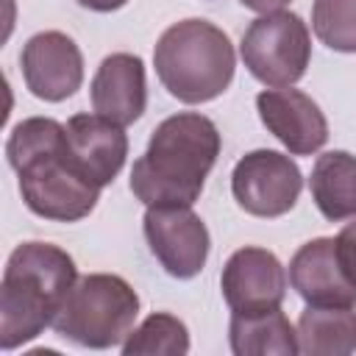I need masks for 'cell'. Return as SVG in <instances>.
Returning <instances> with one entry per match:
<instances>
[{"label": "cell", "instance_id": "1", "mask_svg": "<svg viewBox=\"0 0 356 356\" xmlns=\"http://www.w3.org/2000/svg\"><path fill=\"white\" fill-rule=\"evenodd\" d=\"M6 156L19 178L25 206L44 220L78 222L97 206L100 189L75 172L67 156V125L53 117L17 122L6 142Z\"/></svg>", "mask_w": 356, "mask_h": 356}, {"label": "cell", "instance_id": "2", "mask_svg": "<svg viewBox=\"0 0 356 356\" xmlns=\"http://www.w3.org/2000/svg\"><path fill=\"white\" fill-rule=\"evenodd\" d=\"M222 139L200 111L161 120L131 170V192L145 206H192L220 156Z\"/></svg>", "mask_w": 356, "mask_h": 356}, {"label": "cell", "instance_id": "3", "mask_svg": "<svg viewBox=\"0 0 356 356\" xmlns=\"http://www.w3.org/2000/svg\"><path fill=\"white\" fill-rule=\"evenodd\" d=\"M75 281L78 267L58 245H17L6 261L0 284V348L14 350L53 325Z\"/></svg>", "mask_w": 356, "mask_h": 356}, {"label": "cell", "instance_id": "4", "mask_svg": "<svg viewBox=\"0 0 356 356\" xmlns=\"http://www.w3.org/2000/svg\"><path fill=\"white\" fill-rule=\"evenodd\" d=\"M153 67L175 100L197 106L220 97L231 86L236 56L228 33L214 22L181 19L159 36Z\"/></svg>", "mask_w": 356, "mask_h": 356}, {"label": "cell", "instance_id": "5", "mask_svg": "<svg viewBox=\"0 0 356 356\" xmlns=\"http://www.w3.org/2000/svg\"><path fill=\"white\" fill-rule=\"evenodd\" d=\"M139 317L136 289L114 273H89L75 281L53 320V331L81 348L122 345Z\"/></svg>", "mask_w": 356, "mask_h": 356}, {"label": "cell", "instance_id": "6", "mask_svg": "<svg viewBox=\"0 0 356 356\" xmlns=\"http://www.w3.org/2000/svg\"><path fill=\"white\" fill-rule=\"evenodd\" d=\"M239 56L248 72L264 86H292L306 75L312 61V36L295 11H270L248 25Z\"/></svg>", "mask_w": 356, "mask_h": 356}, {"label": "cell", "instance_id": "7", "mask_svg": "<svg viewBox=\"0 0 356 356\" xmlns=\"http://www.w3.org/2000/svg\"><path fill=\"white\" fill-rule=\"evenodd\" d=\"M303 189L300 167L278 150H250L231 172L234 200L253 217H281L295 209Z\"/></svg>", "mask_w": 356, "mask_h": 356}, {"label": "cell", "instance_id": "8", "mask_svg": "<svg viewBox=\"0 0 356 356\" xmlns=\"http://www.w3.org/2000/svg\"><path fill=\"white\" fill-rule=\"evenodd\" d=\"M150 253L172 278H195L209 259V228L192 206H147L142 217Z\"/></svg>", "mask_w": 356, "mask_h": 356}, {"label": "cell", "instance_id": "9", "mask_svg": "<svg viewBox=\"0 0 356 356\" xmlns=\"http://www.w3.org/2000/svg\"><path fill=\"white\" fill-rule=\"evenodd\" d=\"M22 78L33 97L61 103L83 83V56L72 36L61 31H42L22 44Z\"/></svg>", "mask_w": 356, "mask_h": 356}, {"label": "cell", "instance_id": "10", "mask_svg": "<svg viewBox=\"0 0 356 356\" xmlns=\"http://www.w3.org/2000/svg\"><path fill=\"white\" fill-rule=\"evenodd\" d=\"M220 289L231 312L253 314L278 309L286 295V270L273 250L245 245L228 256Z\"/></svg>", "mask_w": 356, "mask_h": 356}, {"label": "cell", "instance_id": "11", "mask_svg": "<svg viewBox=\"0 0 356 356\" xmlns=\"http://www.w3.org/2000/svg\"><path fill=\"white\" fill-rule=\"evenodd\" d=\"M256 108L264 128L292 156H312L328 142L325 114L300 89H292V86L264 89L256 95Z\"/></svg>", "mask_w": 356, "mask_h": 356}, {"label": "cell", "instance_id": "12", "mask_svg": "<svg viewBox=\"0 0 356 356\" xmlns=\"http://www.w3.org/2000/svg\"><path fill=\"white\" fill-rule=\"evenodd\" d=\"M67 156L92 186H108L125 164L128 136L122 125L100 114H75L67 120Z\"/></svg>", "mask_w": 356, "mask_h": 356}, {"label": "cell", "instance_id": "13", "mask_svg": "<svg viewBox=\"0 0 356 356\" xmlns=\"http://www.w3.org/2000/svg\"><path fill=\"white\" fill-rule=\"evenodd\" d=\"M89 95H92L95 114H100L122 128L136 122L147 106L145 61L134 53L106 56L92 78Z\"/></svg>", "mask_w": 356, "mask_h": 356}, {"label": "cell", "instance_id": "14", "mask_svg": "<svg viewBox=\"0 0 356 356\" xmlns=\"http://www.w3.org/2000/svg\"><path fill=\"white\" fill-rule=\"evenodd\" d=\"M289 284L309 306H356V286L339 267L334 236H317L295 250Z\"/></svg>", "mask_w": 356, "mask_h": 356}, {"label": "cell", "instance_id": "15", "mask_svg": "<svg viewBox=\"0 0 356 356\" xmlns=\"http://www.w3.org/2000/svg\"><path fill=\"white\" fill-rule=\"evenodd\" d=\"M228 342L234 356H295L298 350V331L292 328L289 317L278 309L253 312V314H231L228 323Z\"/></svg>", "mask_w": 356, "mask_h": 356}, {"label": "cell", "instance_id": "16", "mask_svg": "<svg viewBox=\"0 0 356 356\" xmlns=\"http://www.w3.org/2000/svg\"><path fill=\"white\" fill-rule=\"evenodd\" d=\"M309 189L325 220L339 222L356 217V156L348 150H328L317 156Z\"/></svg>", "mask_w": 356, "mask_h": 356}, {"label": "cell", "instance_id": "17", "mask_svg": "<svg viewBox=\"0 0 356 356\" xmlns=\"http://www.w3.org/2000/svg\"><path fill=\"white\" fill-rule=\"evenodd\" d=\"M298 350L306 356L356 353L353 306H306L298 320Z\"/></svg>", "mask_w": 356, "mask_h": 356}, {"label": "cell", "instance_id": "18", "mask_svg": "<svg viewBox=\"0 0 356 356\" xmlns=\"http://www.w3.org/2000/svg\"><path fill=\"white\" fill-rule=\"evenodd\" d=\"M125 356H184L189 353V331L184 320L167 312L145 317L122 342Z\"/></svg>", "mask_w": 356, "mask_h": 356}, {"label": "cell", "instance_id": "19", "mask_svg": "<svg viewBox=\"0 0 356 356\" xmlns=\"http://www.w3.org/2000/svg\"><path fill=\"white\" fill-rule=\"evenodd\" d=\"M312 28L325 47L356 53V0H314Z\"/></svg>", "mask_w": 356, "mask_h": 356}, {"label": "cell", "instance_id": "20", "mask_svg": "<svg viewBox=\"0 0 356 356\" xmlns=\"http://www.w3.org/2000/svg\"><path fill=\"white\" fill-rule=\"evenodd\" d=\"M337 259H339V267L345 273V278L356 286V220L348 222L339 234H337Z\"/></svg>", "mask_w": 356, "mask_h": 356}, {"label": "cell", "instance_id": "21", "mask_svg": "<svg viewBox=\"0 0 356 356\" xmlns=\"http://www.w3.org/2000/svg\"><path fill=\"white\" fill-rule=\"evenodd\" d=\"M239 3L256 14H270V11H281L289 0H239Z\"/></svg>", "mask_w": 356, "mask_h": 356}, {"label": "cell", "instance_id": "22", "mask_svg": "<svg viewBox=\"0 0 356 356\" xmlns=\"http://www.w3.org/2000/svg\"><path fill=\"white\" fill-rule=\"evenodd\" d=\"M78 6L89 8V11H100V14H108V11H117L122 8L128 0H75Z\"/></svg>", "mask_w": 356, "mask_h": 356}]
</instances>
